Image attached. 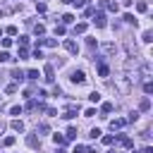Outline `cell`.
Instances as JSON below:
<instances>
[{
	"label": "cell",
	"instance_id": "d590c367",
	"mask_svg": "<svg viewBox=\"0 0 153 153\" xmlns=\"http://www.w3.org/2000/svg\"><path fill=\"white\" fill-rule=\"evenodd\" d=\"M3 144H5V146H12V144H14V137H7V139H5Z\"/></svg>",
	"mask_w": 153,
	"mask_h": 153
},
{
	"label": "cell",
	"instance_id": "ffe728a7",
	"mask_svg": "<svg viewBox=\"0 0 153 153\" xmlns=\"http://www.w3.org/2000/svg\"><path fill=\"white\" fill-rule=\"evenodd\" d=\"M84 31H86V24H84V22L74 26V34H84Z\"/></svg>",
	"mask_w": 153,
	"mask_h": 153
},
{
	"label": "cell",
	"instance_id": "ab89813d",
	"mask_svg": "<svg viewBox=\"0 0 153 153\" xmlns=\"http://www.w3.org/2000/svg\"><path fill=\"white\" fill-rule=\"evenodd\" d=\"M62 3H74V0H62Z\"/></svg>",
	"mask_w": 153,
	"mask_h": 153
},
{
	"label": "cell",
	"instance_id": "83f0119b",
	"mask_svg": "<svg viewBox=\"0 0 153 153\" xmlns=\"http://www.w3.org/2000/svg\"><path fill=\"white\" fill-rule=\"evenodd\" d=\"M144 91H146V93H153V84L146 82V84H144Z\"/></svg>",
	"mask_w": 153,
	"mask_h": 153
},
{
	"label": "cell",
	"instance_id": "4316f807",
	"mask_svg": "<svg viewBox=\"0 0 153 153\" xmlns=\"http://www.w3.org/2000/svg\"><path fill=\"white\" fill-rule=\"evenodd\" d=\"M93 14H96L93 7H86V10H84V17H93Z\"/></svg>",
	"mask_w": 153,
	"mask_h": 153
},
{
	"label": "cell",
	"instance_id": "30bf717a",
	"mask_svg": "<svg viewBox=\"0 0 153 153\" xmlns=\"http://www.w3.org/2000/svg\"><path fill=\"white\" fill-rule=\"evenodd\" d=\"M12 76H14V79H17L19 84H22V79H24V72H22V69H12Z\"/></svg>",
	"mask_w": 153,
	"mask_h": 153
},
{
	"label": "cell",
	"instance_id": "7c38bea8",
	"mask_svg": "<svg viewBox=\"0 0 153 153\" xmlns=\"http://www.w3.org/2000/svg\"><path fill=\"white\" fill-rule=\"evenodd\" d=\"M34 34H36V36H43V34H46V26H43V24H36V26H34Z\"/></svg>",
	"mask_w": 153,
	"mask_h": 153
},
{
	"label": "cell",
	"instance_id": "d4e9b609",
	"mask_svg": "<svg viewBox=\"0 0 153 153\" xmlns=\"http://www.w3.org/2000/svg\"><path fill=\"white\" fill-rule=\"evenodd\" d=\"M5 31H7V34H10V36H17V26H14V24H10V26H7V29H5Z\"/></svg>",
	"mask_w": 153,
	"mask_h": 153
},
{
	"label": "cell",
	"instance_id": "5bb4252c",
	"mask_svg": "<svg viewBox=\"0 0 153 153\" xmlns=\"http://www.w3.org/2000/svg\"><path fill=\"white\" fill-rule=\"evenodd\" d=\"M98 74H101V76H108V74H110L108 65H98Z\"/></svg>",
	"mask_w": 153,
	"mask_h": 153
},
{
	"label": "cell",
	"instance_id": "60d3db41",
	"mask_svg": "<svg viewBox=\"0 0 153 153\" xmlns=\"http://www.w3.org/2000/svg\"><path fill=\"white\" fill-rule=\"evenodd\" d=\"M110 153H115V151H110Z\"/></svg>",
	"mask_w": 153,
	"mask_h": 153
},
{
	"label": "cell",
	"instance_id": "5b68a950",
	"mask_svg": "<svg viewBox=\"0 0 153 153\" xmlns=\"http://www.w3.org/2000/svg\"><path fill=\"white\" fill-rule=\"evenodd\" d=\"M53 141H55L57 146H65V144H67V137H62V134H53Z\"/></svg>",
	"mask_w": 153,
	"mask_h": 153
},
{
	"label": "cell",
	"instance_id": "6da1fadb",
	"mask_svg": "<svg viewBox=\"0 0 153 153\" xmlns=\"http://www.w3.org/2000/svg\"><path fill=\"white\" fill-rule=\"evenodd\" d=\"M69 82H72V84H84V82H86V74H84L82 69H74V72L69 74Z\"/></svg>",
	"mask_w": 153,
	"mask_h": 153
},
{
	"label": "cell",
	"instance_id": "603a6c76",
	"mask_svg": "<svg viewBox=\"0 0 153 153\" xmlns=\"http://www.w3.org/2000/svg\"><path fill=\"white\" fill-rule=\"evenodd\" d=\"M89 137H91V139H98V137H101V129H91Z\"/></svg>",
	"mask_w": 153,
	"mask_h": 153
},
{
	"label": "cell",
	"instance_id": "9c48e42d",
	"mask_svg": "<svg viewBox=\"0 0 153 153\" xmlns=\"http://www.w3.org/2000/svg\"><path fill=\"white\" fill-rule=\"evenodd\" d=\"M53 65H46V82H53Z\"/></svg>",
	"mask_w": 153,
	"mask_h": 153
},
{
	"label": "cell",
	"instance_id": "3957f363",
	"mask_svg": "<svg viewBox=\"0 0 153 153\" xmlns=\"http://www.w3.org/2000/svg\"><path fill=\"white\" fill-rule=\"evenodd\" d=\"M93 22H96V26H98V29H103V26H105V14H103V12H96V19H93Z\"/></svg>",
	"mask_w": 153,
	"mask_h": 153
},
{
	"label": "cell",
	"instance_id": "ba28073f",
	"mask_svg": "<svg viewBox=\"0 0 153 153\" xmlns=\"http://www.w3.org/2000/svg\"><path fill=\"white\" fill-rule=\"evenodd\" d=\"M26 144H29L31 148H38V146H41V141H38L36 137H26Z\"/></svg>",
	"mask_w": 153,
	"mask_h": 153
},
{
	"label": "cell",
	"instance_id": "ac0fdd59",
	"mask_svg": "<svg viewBox=\"0 0 153 153\" xmlns=\"http://www.w3.org/2000/svg\"><path fill=\"white\" fill-rule=\"evenodd\" d=\"M137 10H139V12H148V5L144 3V0H139V3H137Z\"/></svg>",
	"mask_w": 153,
	"mask_h": 153
},
{
	"label": "cell",
	"instance_id": "277c9868",
	"mask_svg": "<svg viewBox=\"0 0 153 153\" xmlns=\"http://www.w3.org/2000/svg\"><path fill=\"white\" fill-rule=\"evenodd\" d=\"M38 76H41V72H38V69H29V72H26V79H29V82H38Z\"/></svg>",
	"mask_w": 153,
	"mask_h": 153
},
{
	"label": "cell",
	"instance_id": "d6a6232c",
	"mask_svg": "<svg viewBox=\"0 0 153 153\" xmlns=\"http://www.w3.org/2000/svg\"><path fill=\"white\" fill-rule=\"evenodd\" d=\"M12 46V38H3V48H10Z\"/></svg>",
	"mask_w": 153,
	"mask_h": 153
},
{
	"label": "cell",
	"instance_id": "f546056e",
	"mask_svg": "<svg viewBox=\"0 0 153 153\" xmlns=\"http://www.w3.org/2000/svg\"><path fill=\"white\" fill-rule=\"evenodd\" d=\"M36 10H38V12H46L48 7H46V3H36Z\"/></svg>",
	"mask_w": 153,
	"mask_h": 153
},
{
	"label": "cell",
	"instance_id": "7402d4cb",
	"mask_svg": "<svg viewBox=\"0 0 153 153\" xmlns=\"http://www.w3.org/2000/svg\"><path fill=\"white\" fill-rule=\"evenodd\" d=\"M93 115H96V108H86L84 110V117H93Z\"/></svg>",
	"mask_w": 153,
	"mask_h": 153
},
{
	"label": "cell",
	"instance_id": "484cf974",
	"mask_svg": "<svg viewBox=\"0 0 153 153\" xmlns=\"http://www.w3.org/2000/svg\"><path fill=\"white\" fill-rule=\"evenodd\" d=\"M7 60H14V57H10L7 53H0V62H7Z\"/></svg>",
	"mask_w": 153,
	"mask_h": 153
},
{
	"label": "cell",
	"instance_id": "836d02e7",
	"mask_svg": "<svg viewBox=\"0 0 153 153\" xmlns=\"http://www.w3.org/2000/svg\"><path fill=\"white\" fill-rule=\"evenodd\" d=\"M10 112H12V115H22V108H19V105H14V108H12Z\"/></svg>",
	"mask_w": 153,
	"mask_h": 153
},
{
	"label": "cell",
	"instance_id": "f1b7e54d",
	"mask_svg": "<svg viewBox=\"0 0 153 153\" xmlns=\"http://www.w3.org/2000/svg\"><path fill=\"white\" fill-rule=\"evenodd\" d=\"M26 57H29V53H26V48H22L19 50V60H26Z\"/></svg>",
	"mask_w": 153,
	"mask_h": 153
},
{
	"label": "cell",
	"instance_id": "1f68e13d",
	"mask_svg": "<svg viewBox=\"0 0 153 153\" xmlns=\"http://www.w3.org/2000/svg\"><path fill=\"white\" fill-rule=\"evenodd\" d=\"M55 34H57V36H62V34H65V26H62V24H60V26H55Z\"/></svg>",
	"mask_w": 153,
	"mask_h": 153
},
{
	"label": "cell",
	"instance_id": "74e56055",
	"mask_svg": "<svg viewBox=\"0 0 153 153\" xmlns=\"http://www.w3.org/2000/svg\"><path fill=\"white\" fill-rule=\"evenodd\" d=\"M144 153H153V148L151 146H144Z\"/></svg>",
	"mask_w": 153,
	"mask_h": 153
},
{
	"label": "cell",
	"instance_id": "7a4b0ae2",
	"mask_svg": "<svg viewBox=\"0 0 153 153\" xmlns=\"http://www.w3.org/2000/svg\"><path fill=\"white\" fill-rule=\"evenodd\" d=\"M127 124V120H122V117H117V120H110V129L115 132V129H122Z\"/></svg>",
	"mask_w": 153,
	"mask_h": 153
},
{
	"label": "cell",
	"instance_id": "d6986e66",
	"mask_svg": "<svg viewBox=\"0 0 153 153\" xmlns=\"http://www.w3.org/2000/svg\"><path fill=\"white\" fill-rule=\"evenodd\" d=\"M122 19H124V22H127V24H137V19H134V14H129V12H127V14L122 17Z\"/></svg>",
	"mask_w": 153,
	"mask_h": 153
},
{
	"label": "cell",
	"instance_id": "44dd1931",
	"mask_svg": "<svg viewBox=\"0 0 153 153\" xmlns=\"http://www.w3.org/2000/svg\"><path fill=\"white\" fill-rule=\"evenodd\" d=\"M89 98H91V103H98V101H101V93H98V91H93Z\"/></svg>",
	"mask_w": 153,
	"mask_h": 153
},
{
	"label": "cell",
	"instance_id": "f35d334b",
	"mask_svg": "<svg viewBox=\"0 0 153 153\" xmlns=\"http://www.w3.org/2000/svg\"><path fill=\"white\" fill-rule=\"evenodd\" d=\"M55 153H67V151H65V148H57V151H55Z\"/></svg>",
	"mask_w": 153,
	"mask_h": 153
},
{
	"label": "cell",
	"instance_id": "8d00e7d4",
	"mask_svg": "<svg viewBox=\"0 0 153 153\" xmlns=\"http://www.w3.org/2000/svg\"><path fill=\"white\" fill-rule=\"evenodd\" d=\"M112 141H115V139H112V137H103V144H105V146H110V144H112Z\"/></svg>",
	"mask_w": 153,
	"mask_h": 153
},
{
	"label": "cell",
	"instance_id": "52a82bcc",
	"mask_svg": "<svg viewBox=\"0 0 153 153\" xmlns=\"http://www.w3.org/2000/svg\"><path fill=\"white\" fill-rule=\"evenodd\" d=\"M12 129L14 132H24V122L22 120H12Z\"/></svg>",
	"mask_w": 153,
	"mask_h": 153
},
{
	"label": "cell",
	"instance_id": "8fae6325",
	"mask_svg": "<svg viewBox=\"0 0 153 153\" xmlns=\"http://www.w3.org/2000/svg\"><path fill=\"white\" fill-rule=\"evenodd\" d=\"M112 108H115L112 103H103V105H101V112H103V115H108V112H112Z\"/></svg>",
	"mask_w": 153,
	"mask_h": 153
},
{
	"label": "cell",
	"instance_id": "4dcf8cb0",
	"mask_svg": "<svg viewBox=\"0 0 153 153\" xmlns=\"http://www.w3.org/2000/svg\"><path fill=\"white\" fill-rule=\"evenodd\" d=\"M72 153H86V146H74Z\"/></svg>",
	"mask_w": 153,
	"mask_h": 153
},
{
	"label": "cell",
	"instance_id": "4fadbf2b",
	"mask_svg": "<svg viewBox=\"0 0 153 153\" xmlns=\"http://www.w3.org/2000/svg\"><path fill=\"white\" fill-rule=\"evenodd\" d=\"M76 134H79L76 127H67V139H76Z\"/></svg>",
	"mask_w": 153,
	"mask_h": 153
},
{
	"label": "cell",
	"instance_id": "2e32d148",
	"mask_svg": "<svg viewBox=\"0 0 153 153\" xmlns=\"http://www.w3.org/2000/svg\"><path fill=\"white\" fill-rule=\"evenodd\" d=\"M72 22H74V14H69V12L62 14V24H72Z\"/></svg>",
	"mask_w": 153,
	"mask_h": 153
},
{
	"label": "cell",
	"instance_id": "8992f818",
	"mask_svg": "<svg viewBox=\"0 0 153 153\" xmlns=\"http://www.w3.org/2000/svg\"><path fill=\"white\" fill-rule=\"evenodd\" d=\"M65 48H67L69 53H79V46H76L74 41H65Z\"/></svg>",
	"mask_w": 153,
	"mask_h": 153
},
{
	"label": "cell",
	"instance_id": "cb8c5ba5",
	"mask_svg": "<svg viewBox=\"0 0 153 153\" xmlns=\"http://www.w3.org/2000/svg\"><path fill=\"white\" fill-rule=\"evenodd\" d=\"M19 46L26 48V46H29V38H26V36H19Z\"/></svg>",
	"mask_w": 153,
	"mask_h": 153
},
{
	"label": "cell",
	"instance_id": "e0dca14e",
	"mask_svg": "<svg viewBox=\"0 0 153 153\" xmlns=\"http://www.w3.org/2000/svg\"><path fill=\"white\" fill-rule=\"evenodd\" d=\"M141 41H144V43H151V41H153V34H151V31H144V36H141Z\"/></svg>",
	"mask_w": 153,
	"mask_h": 153
},
{
	"label": "cell",
	"instance_id": "9a60e30c",
	"mask_svg": "<svg viewBox=\"0 0 153 153\" xmlns=\"http://www.w3.org/2000/svg\"><path fill=\"white\" fill-rule=\"evenodd\" d=\"M148 108H151V101H148V98H144V101L139 103V110H144V112H146Z\"/></svg>",
	"mask_w": 153,
	"mask_h": 153
},
{
	"label": "cell",
	"instance_id": "e575fe53",
	"mask_svg": "<svg viewBox=\"0 0 153 153\" xmlns=\"http://www.w3.org/2000/svg\"><path fill=\"white\" fill-rule=\"evenodd\" d=\"M5 91H7V93H14V91H17V84H10V86H7Z\"/></svg>",
	"mask_w": 153,
	"mask_h": 153
}]
</instances>
